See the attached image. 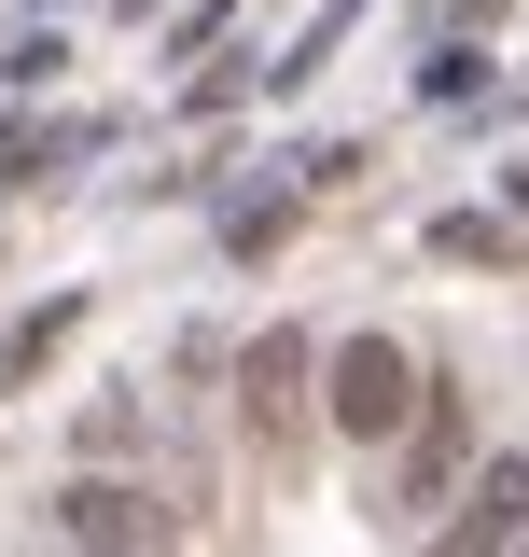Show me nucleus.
Instances as JSON below:
<instances>
[{
  "mask_svg": "<svg viewBox=\"0 0 529 557\" xmlns=\"http://www.w3.org/2000/svg\"><path fill=\"white\" fill-rule=\"evenodd\" d=\"M404 405H418V362H404L391 335H348V348H334V432L377 446V432H404Z\"/></svg>",
  "mask_w": 529,
  "mask_h": 557,
  "instance_id": "1",
  "label": "nucleus"
},
{
  "mask_svg": "<svg viewBox=\"0 0 529 557\" xmlns=\"http://www.w3.org/2000/svg\"><path fill=\"white\" fill-rule=\"evenodd\" d=\"M516 544H529V460H488L460 487V516L432 530V557H516Z\"/></svg>",
  "mask_w": 529,
  "mask_h": 557,
  "instance_id": "2",
  "label": "nucleus"
},
{
  "mask_svg": "<svg viewBox=\"0 0 529 557\" xmlns=\"http://www.w3.org/2000/svg\"><path fill=\"white\" fill-rule=\"evenodd\" d=\"M293 376H307V348H293V335H264V348H251V418H264V432L293 418Z\"/></svg>",
  "mask_w": 529,
  "mask_h": 557,
  "instance_id": "5",
  "label": "nucleus"
},
{
  "mask_svg": "<svg viewBox=\"0 0 529 557\" xmlns=\"http://www.w3.org/2000/svg\"><path fill=\"white\" fill-rule=\"evenodd\" d=\"M70 544H84V557H153L168 516H153L139 487H70Z\"/></svg>",
  "mask_w": 529,
  "mask_h": 557,
  "instance_id": "4",
  "label": "nucleus"
},
{
  "mask_svg": "<svg viewBox=\"0 0 529 557\" xmlns=\"http://www.w3.org/2000/svg\"><path fill=\"white\" fill-rule=\"evenodd\" d=\"M446 474H460V391H418V446H404L391 502H404V516H432V502H446Z\"/></svg>",
  "mask_w": 529,
  "mask_h": 557,
  "instance_id": "3",
  "label": "nucleus"
}]
</instances>
